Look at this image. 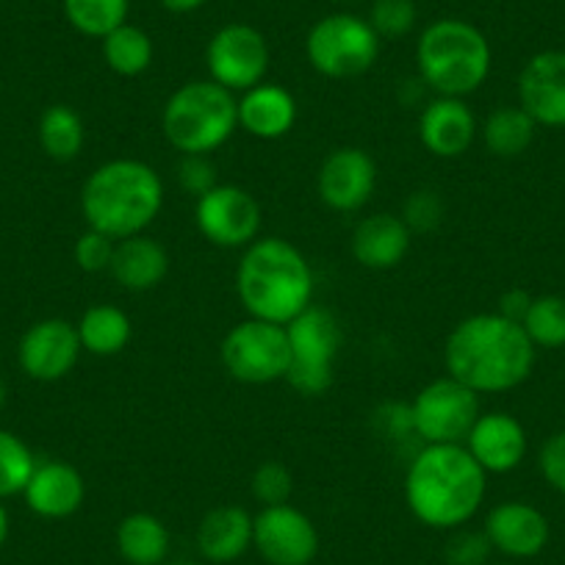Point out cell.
I'll return each mask as SVG.
<instances>
[{
    "label": "cell",
    "mask_w": 565,
    "mask_h": 565,
    "mask_svg": "<svg viewBox=\"0 0 565 565\" xmlns=\"http://www.w3.org/2000/svg\"><path fill=\"white\" fill-rule=\"evenodd\" d=\"M449 377L477 394H502L530 377L535 344L526 330L502 313H477L455 324L444 347Z\"/></svg>",
    "instance_id": "cell-1"
},
{
    "label": "cell",
    "mask_w": 565,
    "mask_h": 565,
    "mask_svg": "<svg viewBox=\"0 0 565 565\" xmlns=\"http://www.w3.org/2000/svg\"><path fill=\"white\" fill-rule=\"evenodd\" d=\"M488 475L460 444H424L405 475L411 513L433 530H458L482 508Z\"/></svg>",
    "instance_id": "cell-2"
},
{
    "label": "cell",
    "mask_w": 565,
    "mask_h": 565,
    "mask_svg": "<svg viewBox=\"0 0 565 565\" xmlns=\"http://www.w3.org/2000/svg\"><path fill=\"white\" fill-rule=\"evenodd\" d=\"M236 295L253 319L289 324L311 306V264L286 238H255L238 260Z\"/></svg>",
    "instance_id": "cell-3"
},
{
    "label": "cell",
    "mask_w": 565,
    "mask_h": 565,
    "mask_svg": "<svg viewBox=\"0 0 565 565\" xmlns=\"http://www.w3.org/2000/svg\"><path fill=\"white\" fill-rule=\"evenodd\" d=\"M164 205L159 172L139 159H114L97 167L81 189V211L92 231L108 238L139 236L148 231Z\"/></svg>",
    "instance_id": "cell-4"
},
{
    "label": "cell",
    "mask_w": 565,
    "mask_h": 565,
    "mask_svg": "<svg viewBox=\"0 0 565 565\" xmlns=\"http://www.w3.org/2000/svg\"><path fill=\"white\" fill-rule=\"evenodd\" d=\"M493 53L477 25L444 18L422 31L416 45V67L424 86L438 97H466L491 75Z\"/></svg>",
    "instance_id": "cell-5"
},
{
    "label": "cell",
    "mask_w": 565,
    "mask_h": 565,
    "mask_svg": "<svg viewBox=\"0 0 565 565\" xmlns=\"http://www.w3.org/2000/svg\"><path fill=\"white\" fill-rule=\"evenodd\" d=\"M238 128V100L214 81H189L161 111L164 139L181 156H211Z\"/></svg>",
    "instance_id": "cell-6"
},
{
    "label": "cell",
    "mask_w": 565,
    "mask_h": 565,
    "mask_svg": "<svg viewBox=\"0 0 565 565\" xmlns=\"http://www.w3.org/2000/svg\"><path fill=\"white\" fill-rule=\"evenodd\" d=\"M306 53L319 75L333 81L369 73L380 56V36L358 14H328L308 31Z\"/></svg>",
    "instance_id": "cell-7"
},
{
    "label": "cell",
    "mask_w": 565,
    "mask_h": 565,
    "mask_svg": "<svg viewBox=\"0 0 565 565\" xmlns=\"http://www.w3.org/2000/svg\"><path fill=\"white\" fill-rule=\"evenodd\" d=\"M291 347V363L286 380L302 396H319L333 383V366L341 347V328L330 311L308 306L286 324Z\"/></svg>",
    "instance_id": "cell-8"
},
{
    "label": "cell",
    "mask_w": 565,
    "mask_h": 565,
    "mask_svg": "<svg viewBox=\"0 0 565 565\" xmlns=\"http://www.w3.org/2000/svg\"><path fill=\"white\" fill-rule=\"evenodd\" d=\"M222 366L233 380L247 385H266L289 374L291 347L286 324L244 319L222 339Z\"/></svg>",
    "instance_id": "cell-9"
},
{
    "label": "cell",
    "mask_w": 565,
    "mask_h": 565,
    "mask_svg": "<svg viewBox=\"0 0 565 565\" xmlns=\"http://www.w3.org/2000/svg\"><path fill=\"white\" fill-rule=\"evenodd\" d=\"M480 418V394L455 377L424 385L411 402V427L424 444H460Z\"/></svg>",
    "instance_id": "cell-10"
},
{
    "label": "cell",
    "mask_w": 565,
    "mask_h": 565,
    "mask_svg": "<svg viewBox=\"0 0 565 565\" xmlns=\"http://www.w3.org/2000/svg\"><path fill=\"white\" fill-rule=\"evenodd\" d=\"M205 67L211 81L233 95L264 84L269 70L266 36L247 23L222 25L205 47Z\"/></svg>",
    "instance_id": "cell-11"
},
{
    "label": "cell",
    "mask_w": 565,
    "mask_h": 565,
    "mask_svg": "<svg viewBox=\"0 0 565 565\" xmlns=\"http://www.w3.org/2000/svg\"><path fill=\"white\" fill-rule=\"evenodd\" d=\"M194 220H198L200 233L211 244L238 249L249 247L258 238L264 214H260L258 200L247 189L233 186V183H216L203 198H198Z\"/></svg>",
    "instance_id": "cell-12"
},
{
    "label": "cell",
    "mask_w": 565,
    "mask_h": 565,
    "mask_svg": "<svg viewBox=\"0 0 565 565\" xmlns=\"http://www.w3.org/2000/svg\"><path fill=\"white\" fill-rule=\"evenodd\" d=\"M253 548L269 565H311L319 554V532L295 504H271L253 515Z\"/></svg>",
    "instance_id": "cell-13"
},
{
    "label": "cell",
    "mask_w": 565,
    "mask_h": 565,
    "mask_svg": "<svg viewBox=\"0 0 565 565\" xmlns=\"http://www.w3.org/2000/svg\"><path fill=\"white\" fill-rule=\"evenodd\" d=\"M81 352L84 347L75 324H70L67 319H42L31 324L20 339L18 361L31 380L56 383L73 372Z\"/></svg>",
    "instance_id": "cell-14"
},
{
    "label": "cell",
    "mask_w": 565,
    "mask_h": 565,
    "mask_svg": "<svg viewBox=\"0 0 565 565\" xmlns=\"http://www.w3.org/2000/svg\"><path fill=\"white\" fill-rule=\"evenodd\" d=\"M377 186V164L361 148H339L322 161L317 192L328 209L350 214L372 200Z\"/></svg>",
    "instance_id": "cell-15"
},
{
    "label": "cell",
    "mask_w": 565,
    "mask_h": 565,
    "mask_svg": "<svg viewBox=\"0 0 565 565\" xmlns=\"http://www.w3.org/2000/svg\"><path fill=\"white\" fill-rule=\"evenodd\" d=\"M519 106L546 128H565V51L535 53L519 75Z\"/></svg>",
    "instance_id": "cell-16"
},
{
    "label": "cell",
    "mask_w": 565,
    "mask_h": 565,
    "mask_svg": "<svg viewBox=\"0 0 565 565\" xmlns=\"http://www.w3.org/2000/svg\"><path fill=\"white\" fill-rule=\"evenodd\" d=\"M466 449L486 475H508L526 455V430L515 416L502 411L480 413L466 436Z\"/></svg>",
    "instance_id": "cell-17"
},
{
    "label": "cell",
    "mask_w": 565,
    "mask_h": 565,
    "mask_svg": "<svg viewBox=\"0 0 565 565\" xmlns=\"http://www.w3.org/2000/svg\"><path fill=\"white\" fill-rule=\"evenodd\" d=\"M486 537L504 557H535L548 543V521L526 502H502L486 515Z\"/></svg>",
    "instance_id": "cell-18"
},
{
    "label": "cell",
    "mask_w": 565,
    "mask_h": 565,
    "mask_svg": "<svg viewBox=\"0 0 565 565\" xmlns=\"http://www.w3.org/2000/svg\"><path fill=\"white\" fill-rule=\"evenodd\" d=\"M477 136V117L463 97H433L418 119V139L424 150L438 159H458Z\"/></svg>",
    "instance_id": "cell-19"
},
{
    "label": "cell",
    "mask_w": 565,
    "mask_h": 565,
    "mask_svg": "<svg viewBox=\"0 0 565 565\" xmlns=\"http://www.w3.org/2000/svg\"><path fill=\"white\" fill-rule=\"evenodd\" d=\"M23 497L31 513L40 519H70L84 508L86 482L75 466L64 460H45V463H36Z\"/></svg>",
    "instance_id": "cell-20"
},
{
    "label": "cell",
    "mask_w": 565,
    "mask_h": 565,
    "mask_svg": "<svg viewBox=\"0 0 565 565\" xmlns=\"http://www.w3.org/2000/svg\"><path fill=\"white\" fill-rule=\"evenodd\" d=\"M413 231L402 216L372 214L352 231V255L366 269H394L411 249Z\"/></svg>",
    "instance_id": "cell-21"
},
{
    "label": "cell",
    "mask_w": 565,
    "mask_h": 565,
    "mask_svg": "<svg viewBox=\"0 0 565 565\" xmlns=\"http://www.w3.org/2000/svg\"><path fill=\"white\" fill-rule=\"evenodd\" d=\"M297 122V100L277 84H258L238 97V128L255 139H280Z\"/></svg>",
    "instance_id": "cell-22"
},
{
    "label": "cell",
    "mask_w": 565,
    "mask_h": 565,
    "mask_svg": "<svg viewBox=\"0 0 565 565\" xmlns=\"http://www.w3.org/2000/svg\"><path fill=\"white\" fill-rule=\"evenodd\" d=\"M253 548V515L238 504L209 510L198 526V552L214 565H227Z\"/></svg>",
    "instance_id": "cell-23"
},
{
    "label": "cell",
    "mask_w": 565,
    "mask_h": 565,
    "mask_svg": "<svg viewBox=\"0 0 565 565\" xmlns=\"http://www.w3.org/2000/svg\"><path fill=\"white\" fill-rule=\"evenodd\" d=\"M108 271H111V277L122 289L150 291L170 271V255H167L164 244L139 233V236L119 238L114 244V258Z\"/></svg>",
    "instance_id": "cell-24"
},
{
    "label": "cell",
    "mask_w": 565,
    "mask_h": 565,
    "mask_svg": "<svg viewBox=\"0 0 565 565\" xmlns=\"http://www.w3.org/2000/svg\"><path fill=\"white\" fill-rule=\"evenodd\" d=\"M117 552L128 565H164L172 537L164 521L153 513H130L117 524Z\"/></svg>",
    "instance_id": "cell-25"
},
{
    "label": "cell",
    "mask_w": 565,
    "mask_h": 565,
    "mask_svg": "<svg viewBox=\"0 0 565 565\" xmlns=\"http://www.w3.org/2000/svg\"><path fill=\"white\" fill-rule=\"evenodd\" d=\"M75 328H78V339L84 352L97 358L119 355L130 344V335H134L128 313L117 306H103V302L100 306L86 308L84 317L78 319Z\"/></svg>",
    "instance_id": "cell-26"
},
{
    "label": "cell",
    "mask_w": 565,
    "mask_h": 565,
    "mask_svg": "<svg viewBox=\"0 0 565 565\" xmlns=\"http://www.w3.org/2000/svg\"><path fill=\"white\" fill-rule=\"evenodd\" d=\"M537 122L521 106H502L486 119L482 125V139L486 148L499 159H515L524 150H530L535 139Z\"/></svg>",
    "instance_id": "cell-27"
},
{
    "label": "cell",
    "mask_w": 565,
    "mask_h": 565,
    "mask_svg": "<svg viewBox=\"0 0 565 565\" xmlns=\"http://www.w3.org/2000/svg\"><path fill=\"white\" fill-rule=\"evenodd\" d=\"M103 58L111 73L136 78L153 64V40L139 25L122 23L111 34L103 36Z\"/></svg>",
    "instance_id": "cell-28"
},
{
    "label": "cell",
    "mask_w": 565,
    "mask_h": 565,
    "mask_svg": "<svg viewBox=\"0 0 565 565\" xmlns=\"http://www.w3.org/2000/svg\"><path fill=\"white\" fill-rule=\"evenodd\" d=\"M86 128L75 108L56 103L47 106L40 117V145L51 159L73 161L84 150Z\"/></svg>",
    "instance_id": "cell-29"
},
{
    "label": "cell",
    "mask_w": 565,
    "mask_h": 565,
    "mask_svg": "<svg viewBox=\"0 0 565 565\" xmlns=\"http://www.w3.org/2000/svg\"><path fill=\"white\" fill-rule=\"evenodd\" d=\"M62 9L67 23L78 34L103 40L114 29L128 23L130 0H62Z\"/></svg>",
    "instance_id": "cell-30"
},
{
    "label": "cell",
    "mask_w": 565,
    "mask_h": 565,
    "mask_svg": "<svg viewBox=\"0 0 565 565\" xmlns=\"http://www.w3.org/2000/svg\"><path fill=\"white\" fill-rule=\"evenodd\" d=\"M521 328L526 330L530 341L543 350H559L565 347V300L563 297H532Z\"/></svg>",
    "instance_id": "cell-31"
},
{
    "label": "cell",
    "mask_w": 565,
    "mask_h": 565,
    "mask_svg": "<svg viewBox=\"0 0 565 565\" xmlns=\"http://www.w3.org/2000/svg\"><path fill=\"white\" fill-rule=\"evenodd\" d=\"M34 469L36 458L29 444L14 433L0 430V499L23 493Z\"/></svg>",
    "instance_id": "cell-32"
},
{
    "label": "cell",
    "mask_w": 565,
    "mask_h": 565,
    "mask_svg": "<svg viewBox=\"0 0 565 565\" xmlns=\"http://www.w3.org/2000/svg\"><path fill=\"white\" fill-rule=\"evenodd\" d=\"M416 3L413 0H374L372 14H369V25L380 40H399L407 36L416 25Z\"/></svg>",
    "instance_id": "cell-33"
},
{
    "label": "cell",
    "mask_w": 565,
    "mask_h": 565,
    "mask_svg": "<svg viewBox=\"0 0 565 565\" xmlns=\"http://www.w3.org/2000/svg\"><path fill=\"white\" fill-rule=\"evenodd\" d=\"M249 491H253L255 502H260L264 508L286 504L291 499V491H295V480H291V471L286 466L277 463V460H266L253 471Z\"/></svg>",
    "instance_id": "cell-34"
},
{
    "label": "cell",
    "mask_w": 565,
    "mask_h": 565,
    "mask_svg": "<svg viewBox=\"0 0 565 565\" xmlns=\"http://www.w3.org/2000/svg\"><path fill=\"white\" fill-rule=\"evenodd\" d=\"M114 238H108L106 233L100 231H86L81 233L78 242L73 247V258L75 264L81 266L84 271H106L111 266L114 258Z\"/></svg>",
    "instance_id": "cell-35"
},
{
    "label": "cell",
    "mask_w": 565,
    "mask_h": 565,
    "mask_svg": "<svg viewBox=\"0 0 565 565\" xmlns=\"http://www.w3.org/2000/svg\"><path fill=\"white\" fill-rule=\"evenodd\" d=\"M537 466H541L543 480L554 491L565 493V430L546 438V444L541 447V455H537Z\"/></svg>",
    "instance_id": "cell-36"
},
{
    "label": "cell",
    "mask_w": 565,
    "mask_h": 565,
    "mask_svg": "<svg viewBox=\"0 0 565 565\" xmlns=\"http://www.w3.org/2000/svg\"><path fill=\"white\" fill-rule=\"evenodd\" d=\"M178 181H181V186L189 194H198V198H203L209 189H214L216 175L209 156H183L181 167H178Z\"/></svg>",
    "instance_id": "cell-37"
},
{
    "label": "cell",
    "mask_w": 565,
    "mask_h": 565,
    "mask_svg": "<svg viewBox=\"0 0 565 565\" xmlns=\"http://www.w3.org/2000/svg\"><path fill=\"white\" fill-rule=\"evenodd\" d=\"M488 552H491V543H488L486 532L482 535H477V532H460L458 537L449 541L447 557L452 565H482Z\"/></svg>",
    "instance_id": "cell-38"
},
{
    "label": "cell",
    "mask_w": 565,
    "mask_h": 565,
    "mask_svg": "<svg viewBox=\"0 0 565 565\" xmlns=\"http://www.w3.org/2000/svg\"><path fill=\"white\" fill-rule=\"evenodd\" d=\"M405 222L411 231H430L441 222V203L433 192H418L407 200Z\"/></svg>",
    "instance_id": "cell-39"
},
{
    "label": "cell",
    "mask_w": 565,
    "mask_h": 565,
    "mask_svg": "<svg viewBox=\"0 0 565 565\" xmlns=\"http://www.w3.org/2000/svg\"><path fill=\"white\" fill-rule=\"evenodd\" d=\"M530 306H532V297L526 295V291L513 289V291H508L502 300H499V313L521 324V322H524L526 311H530Z\"/></svg>",
    "instance_id": "cell-40"
},
{
    "label": "cell",
    "mask_w": 565,
    "mask_h": 565,
    "mask_svg": "<svg viewBox=\"0 0 565 565\" xmlns=\"http://www.w3.org/2000/svg\"><path fill=\"white\" fill-rule=\"evenodd\" d=\"M159 3L170 14H192L198 12V9H203L209 0H159Z\"/></svg>",
    "instance_id": "cell-41"
},
{
    "label": "cell",
    "mask_w": 565,
    "mask_h": 565,
    "mask_svg": "<svg viewBox=\"0 0 565 565\" xmlns=\"http://www.w3.org/2000/svg\"><path fill=\"white\" fill-rule=\"evenodd\" d=\"M7 537H9V513L7 508H3V499H0V548H3Z\"/></svg>",
    "instance_id": "cell-42"
},
{
    "label": "cell",
    "mask_w": 565,
    "mask_h": 565,
    "mask_svg": "<svg viewBox=\"0 0 565 565\" xmlns=\"http://www.w3.org/2000/svg\"><path fill=\"white\" fill-rule=\"evenodd\" d=\"M3 405H7V383L0 377V411H3Z\"/></svg>",
    "instance_id": "cell-43"
},
{
    "label": "cell",
    "mask_w": 565,
    "mask_h": 565,
    "mask_svg": "<svg viewBox=\"0 0 565 565\" xmlns=\"http://www.w3.org/2000/svg\"><path fill=\"white\" fill-rule=\"evenodd\" d=\"M164 565H203V563H192V559H175V563H164Z\"/></svg>",
    "instance_id": "cell-44"
}]
</instances>
